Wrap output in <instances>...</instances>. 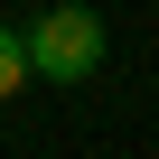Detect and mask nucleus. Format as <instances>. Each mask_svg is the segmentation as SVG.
Listing matches in <instances>:
<instances>
[{"mask_svg": "<svg viewBox=\"0 0 159 159\" xmlns=\"http://www.w3.org/2000/svg\"><path fill=\"white\" fill-rule=\"evenodd\" d=\"M19 38H28V66L47 75V84H84V75L103 66V47H112L103 10H84V0H56V10H38Z\"/></svg>", "mask_w": 159, "mask_h": 159, "instance_id": "obj_1", "label": "nucleus"}, {"mask_svg": "<svg viewBox=\"0 0 159 159\" xmlns=\"http://www.w3.org/2000/svg\"><path fill=\"white\" fill-rule=\"evenodd\" d=\"M28 84H38V66H28V38H19L10 19H0V103H19Z\"/></svg>", "mask_w": 159, "mask_h": 159, "instance_id": "obj_2", "label": "nucleus"}]
</instances>
